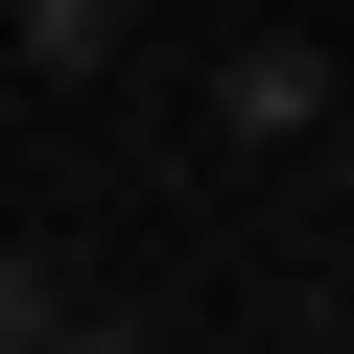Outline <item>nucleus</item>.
<instances>
[{"label":"nucleus","instance_id":"obj_1","mask_svg":"<svg viewBox=\"0 0 354 354\" xmlns=\"http://www.w3.org/2000/svg\"><path fill=\"white\" fill-rule=\"evenodd\" d=\"M307 118H330V48H307V24H260V48L213 71V142H307Z\"/></svg>","mask_w":354,"mask_h":354},{"label":"nucleus","instance_id":"obj_2","mask_svg":"<svg viewBox=\"0 0 354 354\" xmlns=\"http://www.w3.org/2000/svg\"><path fill=\"white\" fill-rule=\"evenodd\" d=\"M24 71H71V95H95V71H118V0H24Z\"/></svg>","mask_w":354,"mask_h":354},{"label":"nucleus","instance_id":"obj_3","mask_svg":"<svg viewBox=\"0 0 354 354\" xmlns=\"http://www.w3.org/2000/svg\"><path fill=\"white\" fill-rule=\"evenodd\" d=\"M24 354H165V330H118V307H48V330H24Z\"/></svg>","mask_w":354,"mask_h":354}]
</instances>
